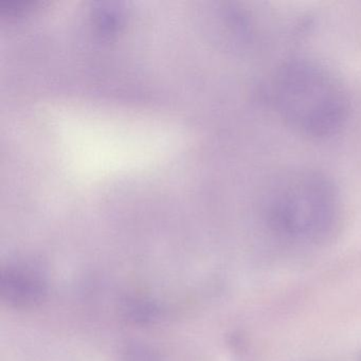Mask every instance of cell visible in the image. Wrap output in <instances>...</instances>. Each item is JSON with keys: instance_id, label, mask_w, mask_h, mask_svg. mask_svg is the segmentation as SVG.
<instances>
[{"instance_id": "6da1fadb", "label": "cell", "mask_w": 361, "mask_h": 361, "mask_svg": "<svg viewBox=\"0 0 361 361\" xmlns=\"http://www.w3.org/2000/svg\"><path fill=\"white\" fill-rule=\"evenodd\" d=\"M262 212L266 225L279 238L316 245L329 240L339 228L343 202L333 178L317 169L297 166L268 180Z\"/></svg>"}, {"instance_id": "7a4b0ae2", "label": "cell", "mask_w": 361, "mask_h": 361, "mask_svg": "<svg viewBox=\"0 0 361 361\" xmlns=\"http://www.w3.org/2000/svg\"><path fill=\"white\" fill-rule=\"evenodd\" d=\"M267 94L279 117L305 136H331L348 119L350 100L343 84L314 60L285 61L272 73Z\"/></svg>"}]
</instances>
